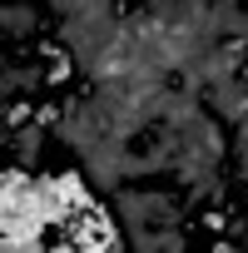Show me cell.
I'll return each mask as SVG.
<instances>
[{
	"label": "cell",
	"mask_w": 248,
	"mask_h": 253,
	"mask_svg": "<svg viewBox=\"0 0 248 253\" xmlns=\"http://www.w3.org/2000/svg\"><path fill=\"white\" fill-rule=\"evenodd\" d=\"M109 204H114V218L124 223V233H134V228H169V223H179L189 209H184V199H179V189L174 194H164V189H114L109 194Z\"/></svg>",
	"instance_id": "cell-1"
},
{
	"label": "cell",
	"mask_w": 248,
	"mask_h": 253,
	"mask_svg": "<svg viewBox=\"0 0 248 253\" xmlns=\"http://www.w3.org/2000/svg\"><path fill=\"white\" fill-rule=\"evenodd\" d=\"M204 109L218 114L223 124H243V119H248V80L233 75V80L208 84V89H204Z\"/></svg>",
	"instance_id": "cell-3"
},
{
	"label": "cell",
	"mask_w": 248,
	"mask_h": 253,
	"mask_svg": "<svg viewBox=\"0 0 248 253\" xmlns=\"http://www.w3.org/2000/svg\"><path fill=\"white\" fill-rule=\"evenodd\" d=\"M233 149H238V179H248V119L238 124V144Z\"/></svg>",
	"instance_id": "cell-10"
},
{
	"label": "cell",
	"mask_w": 248,
	"mask_h": 253,
	"mask_svg": "<svg viewBox=\"0 0 248 253\" xmlns=\"http://www.w3.org/2000/svg\"><path fill=\"white\" fill-rule=\"evenodd\" d=\"M60 199L70 204V209H84L89 204V189H84V179L70 169V174H60Z\"/></svg>",
	"instance_id": "cell-8"
},
{
	"label": "cell",
	"mask_w": 248,
	"mask_h": 253,
	"mask_svg": "<svg viewBox=\"0 0 248 253\" xmlns=\"http://www.w3.org/2000/svg\"><path fill=\"white\" fill-rule=\"evenodd\" d=\"M238 75H243V80H248V60H243V70H238Z\"/></svg>",
	"instance_id": "cell-11"
},
{
	"label": "cell",
	"mask_w": 248,
	"mask_h": 253,
	"mask_svg": "<svg viewBox=\"0 0 248 253\" xmlns=\"http://www.w3.org/2000/svg\"><path fill=\"white\" fill-rule=\"evenodd\" d=\"M0 30H5L10 40H25V35H35V30H40V10H35V5H25V0H15V5L0 10Z\"/></svg>",
	"instance_id": "cell-6"
},
{
	"label": "cell",
	"mask_w": 248,
	"mask_h": 253,
	"mask_svg": "<svg viewBox=\"0 0 248 253\" xmlns=\"http://www.w3.org/2000/svg\"><path fill=\"white\" fill-rule=\"evenodd\" d=\"M243 248H248V228H243Z\"/></svg>",
	"instance_id": "cell-12"
},
{
	"label": "cell",
	"mask_w": 248,
	"mask_h": 253,
	"mask_svg": "<svg viewBox=\"0 0 248 253\" xmlns=\"http://www.w3.org/2000/svg\"><path fill=\"white\" fill-rule=\"evenodd\" d=\"M124 154H129V144L114 139V134H104V139L80 159V169H84V179H89L99 194H114L119 184H129V179H124Z\"/></svg>",
	"instance_id": "cell-2"
},
{
	"label": "cell",
	"mask_w": 248,
	"mask_h": 253,
	"mask_svg": "<svg viewBox=\"0 0 248 253\" xmlns=\"http://www.w3.org/2000/svg\"><path fill=\"white\" fill-rule=\"evenodd\" d=\"M184 144H189V149H199L204 159L223 164V159H228V139H223V119L204 109V114H199V119L189 124V129H184Z\"/></svg>",
	"instance_id": "cell-4"
},
{
	"label": "cell",
	"mask_w": 248,
	"mask_h": 253,
	"mask_svg": "<svg viewBox=\"0 0 248 253\" xmlns=\"http://www.w3.org/2000/svg\"><path fill=\"white\" fill-rule=\"evenodd\" d=\"M45 134H50L45 124H35V119H30L25 129H15V134L5 139V144H15V159H20V169H30V174H35V164H40V144H45Z\"/></svg>",
	"instance_id": "cell-5"
},
{
	"label": "cell",
	"mask_w": 248,
	"mask_h": 253,
	"mask_svg": "<svg viewBox=\"0 0 248 253\" xmlns=\"http://www.w3.org/2000/svg\"><path fill=\"white\" fill-rule=\"evenodd\" d=\"M0 84H5V94H35L45 84V65H5Z\"/></svg>",
	"instance_id": "cell-7"
},
{
	"label": "cell",
	"mask_w": 248,
	"mask_h": 253,
	"mask_svg": "<svg viewBox=\"0 0 248 253\" xmlns=\"http://www.w3.org/2000/svg\"><path fill=\"white\" fill-rule=\"evenodd\" d=\"M0 119H5V139H10L15 129H25V119H35V109H30V99H20V104H5Z\"/></svg>",
	"instance_id": "cell-9"
}]
</instances>
